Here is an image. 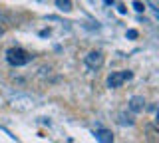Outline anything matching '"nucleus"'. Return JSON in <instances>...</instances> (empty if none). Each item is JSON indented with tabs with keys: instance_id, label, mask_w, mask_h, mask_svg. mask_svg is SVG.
I'll list each match as a JSON object with an SVG mask.
<instances>
[{
	"instance_id": "obj_4",
	"label": "nucleus",
	"mask_w": 159,
	"mask_h": 143,
	"mask_svg": "<svg viewBox=\"0 0 159 143\" xmlns=\"http://www.w3.org/2000/svg\"><path fill=\"white\" fill-rule=\"evenodd\" d=\"M143 107H145V100H143L141 96H135V97H131V100H129V109H131L133 113L143 111Z\"/></svg>"
},
{
	"instance_id": "obj_5",
	"label": "nucleus",
	"mask_w": 159,
	"mask_h": 143,
	"mask_svg": "<svg viewBox=\"0 0 159 143\" xmlns=\"http://www.w3.org/2000/svg\"><path fill=\"white\" fill-rule=\"evenodd\" d=\"M96 139L98 141H102V143H111L113 141V135H111V131H107V129H96Z\"/></svg>"
},
{
	"instance_id": "obj_3",
	"label": "nucleus",
	"mask_w": 159,
	"mask_h": 143,
	"mask_svg": "<svg viewBox=\"0 0 159 143\" xmlns=\"http://www.w3.org/2000/svg\"><path fill=\"white\" fill-rule=\"evenodd\" d=\"M102 64H103V56H102V52H98V50H92L86 56V66L88 68H92V70H98V68H102Z\"/></svg>"
},
{
	"instance_id": "obj_7",
	"label": "nucleus",
	"mask_w": 159,
	"mask_h": 143,
	"mask_svg": "<svg viewBox=\"0 0 159 143\" xmlns=\"http://www.w3.org/2000/svg\"><path fill=\"white\" fill-rule=\"evenodd\" d=\"M133 8H135L137 12H143V10H145V6H143V4L139 2V0H135V2H133Z\"/></svg>"
},
{
	"instance_id": "obj_6",
	"label": "nucleus",
	"mask_w": 159,
	"mask_h": 143,
	"mask_svg": "<svg viewBox=\"0 0 159 143\" xmlns=\"http://www.w3.org/2000/svg\"><path fill=\"white\" fill-rule=\"evenodd\" d=\"M56 6L60 8V10H64V12L72 10V2H70V0H56Z\"/></svg>"
},
{
	"instance_id": "obj_1",
	"label": "nucleus",
	"mask_w": 159,
	"mask_h": 143,
	"mask_svg": "<svg viewBox=\"0 0 159 143\" xmlns=\"http://www.w3.org/2000/svg\"><path fill=\"white\" fill-rule=\"evenodd\" d=\"M6 60L10 66H26V64L32 62V56L26 52V50H22V48H10V50L6 52Z\"/></svg>"
},
{
	"instance_id": "obj_2",
	"label": "nucleus",
	"mask_w": 159,
	"mask_h": 143,
	"mask_svg": "<svg viewBox=\"0 0 159 143\" xmlns=\"http://www.w3.org/2000/svg\"><path fill=\"white\" fill-rule=\"evenodd\" d=\"M131 78H133V74L129 72V70H125V72H113L111 76L107 78V86L111 87V90H116V87H119L123 82L131 80Z\"/></svg>"
},
{
	"instance_id": "obj_9",
	"label": "nucleus",
	"mask_w": 159,
	"mask_h": 143,
	"mask_svg": "<svg viewBox=\"0 0 159 143\" xmlns=\"http://www.w3.org/2000/svg\"><path fill=\"white\" fill-rule=\"evenodd\" d=\"M2 34H4V28H2V26H0V36H2Z\"/></svg>"
},
{
	"instance_id": "obj_8",
	"label": "nucleus",
	"mask_w": 159,
	"mask_h": 143,
	"mask_svg": "<svg viewBox=\"0 0 159 143\" xmlns=\"http://www.w3.org/2000/svg\"><path fill=\"white\" fill-rule=\"evenodd\" d=\"M127 38H137V30H127Z\"/></svg>"
},
{
	"instance_id": "obj_10",
	"label": "nucleus",
	"mask_w": 159,
	"mask_h": 143,
	"mask_svg": "<svg viewBox=\"0 0 159 143\" xmlns=\"http://www.w3.org/2000/svg\"><path fill=\"white\" fill-rule=\"evenodd\" d=\"M113 2V0H106V4H111Z\"/></svg>"
}]
</instances>
